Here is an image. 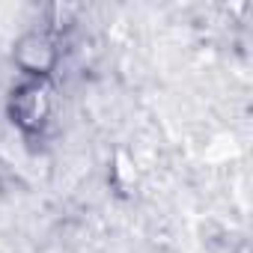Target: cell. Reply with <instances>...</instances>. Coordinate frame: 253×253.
I'll list each match as a JSON object with an SVG mask.
<instances>
[{
	"label": "cell",
	"mask_w": 253,
	"mask_h": 253,
	"mask_svg": "<svg viewBox=\"0 0 253 253\" xmlns=\"http://www.w3.org/2000/svg\"><path fill=\"white\" fill-rule=\"evenodd\" d=\"M15 63L24 72L36 75V78H45L54 69V63H57L54 39L48 33H27V36H21L18 45H15Z\"/></svg>",
	"instance_id": "cell-2"
},
{
	"label": "cell",
	"mask_w": 253,
	"mask_h": 253,
	"mask_svg": "<svg viewBox=\"0 0 253 253\" xmlns=\"http://www.w3.org/2000/svg\"><path fill=\"white\" fill-rule=\"evenodd\" d=\"M51 84L45 78L27 81L21 86H15L12 98H9V116L21 131H39L45 119L51 116Z\"/></svg>",
	"instance_id": "cell-1"
}]
</instances>
